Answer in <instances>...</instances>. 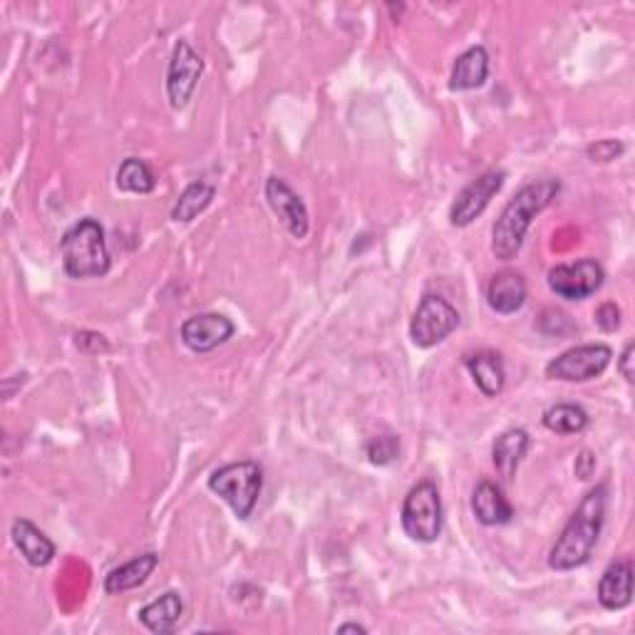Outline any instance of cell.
Segmentation results:
<instances>
[{
  "label": "cell",
  "instance_id": "13",
  "mask_svg": "<svg viewBox=\"0 0 635 635\" xmlns=\"http://www.w3.org/2000/svg\"><path fill=\"white\" fill-rule=\"evenodd\" d=\"M633 600V561L631 556L615 559L598 581V604L606 611H623Z\"/></svg>",
  "mask_w": 635,
  "mask_h": 635
},
{
  "label": "cell",
  "instance_id": "19",
  "mask_svg": "<svg viewBox=\"0 0 635 635\" xmlns=\"http://www.w3.org/2000/svg\"><path fill=\"white\" fill-rule=\"evenodd\" d=\"M489 77V53L482 46H475L454 60L450 90L452 92H467L482 88Z\"/></svg>",
  "mask_w": 635,
  "mask_h": 635
},
{
  "label": "cell",
  "instance_id": "11",
  "mask_svg": "<svg viewBox=\"0 0 635 635\" xmlns=\"http://www.w3.org/2000/svg\"><path fill=\"white\" fill-rule=\"evenodd\" d=\"M234 331L236 325L231 323V318L221 313L192 315L182 323V342L192 353H211V350L229 342Z\"/></svg>",
  "mask_w": 635,
  "mask_h": 635
},
{
  "label": "cell",
  "instance_id": "2",
  "mask_svg": "<svg viewBox=\"0 0 635 635\" xmlns=\"http://www.w3.org/2000/svg\"><path fill=\"white\" fill-rule=\"evenodd\" d=\"M561 184L559 179H542V182H531L521 186L514 199L504 206V211L496 219L492 229V251L500 261L517 259L523 238H527L531 221L542 213L546 206L559 196Z\"/></svg>",
  "mask_w": 635,
  "mask_h": 635
},
{
  "label": "cell",
  "instance_id": "23",
  "mask_svg": "<svg viewBox=\"0 0 635 635\" xmlns=\"http://www.w3.org/2000/svg\"><path fill=\"white\" fill-rule=\"evenodd\" d=\"M157 186L152 167L140 157H127L117 169V189L127 194H152Z\"/></svg>",
  "mask_w": 635,
  "mask_h": 635
},
{
  "label": "cell",
  "instance_id": "20",
  "mask_svg": "<svg viewBox=\"0 0 635 635\" xmlns=\"http://www.w3.org/2000/svg\"><path fill=\"white\" fill-rule=\"evenodd\" d=\"M157 566H159V556L154 552L142 554L132 561L117 566V569H113L105 576V594L115 596V594H125V591L144 586Z\"/></svg>",
  "mask_w": 635,
  "mask_h": 635
},
{
  "label": "cell",
  "instance_id": "18",
  "mask_svg": "<svg viewBox=\"0 0 635 635\" xmlns=\"http://www.w3.org/2000/svg\"><path fill=\"white\" fill-rule=\"evenodd\" d=\"M529 444L531 437L527 430H521V427H511V430L496 437L492 448V462L506 482H511L514 475H517L521 459L527 457L529 452Z\"/></svg>",
  "mask_w": 635,
  "mask_h": 635
},
{
  "label": "cell",
  "instance_id": "28",
  "mask_svg": "<svg viewBox=\"0 0 635 635\" xmlns=\"http://www.w3.org/2000/svg\"><path fill=\"white\" fill-rule=\"evenodd\" d=\"M75 346L82 350V353L94 355V353H107L109 346L105 336H98V333H77Z\"/></svg>",
  "mask_w": 635,
  "mask_h": 635
},
{
  "label": "cell",
  "instance_id": "4",
  "mask_svg": "<svg viewBox=\"0 0 635 635\" xmlns=\"http://www.w3.org/2000/svg\"><path fill=\"white\" fill-rule=\"evenodd\" d=\"M206 487L231 506V511L236 514V519L246 521L254 514L256 504H259V496L263 489V469L259 462H251V459L231 462V465H224L217 471H211Z\"/></svg>",
  "mask_w": 635,
  "mask_h": 635
},
{
  "label": "cell",
  "instance_id": "15",
  "mask_svg": "<svg viewBox=\"0 0 635 635\" xmlns=\"http://www.w3.org/2000/svg\"><path fill=\"white\" fill-rule=\"evenodd\" d=\"M471 511L479 523L484 527H504L514 519V506L506 500V494L502 492L500 484L489 482H479L471 492Z\"/></svg>",
  "mask_w": 635,
  "mask_h": 635
},
{
  "label": "cell",
  "instance_id": "14",
  "mask_svg": "<svg viewBox=\"0 0 635 635\" xmlns=\"http://www.w3.org/2000/svg\"><path fill=\"white\" fill-rule=\"evenodd\" d=\"M527 298H529L527 281H523V276L517 271L494 273L487 286V303L494 313L500 315L519 313L523 303H527Z\"/></svg>",
  "mask_w": 635,
  "mask_h": 635
},
{
  "label": "cell",
  "instance_id": "9",
  "mask_svg": "<svg viewBox=\"0 0 635 635\" xmlns=\"http://www.w3.org/2000/svg\"><path fill=\"white\" fill-rule=\"evenodd\" d=\"M204 73V60L196 50L189 46L186 40H179L174 46V53L169 60L167 70V94L169 105L174 109H184L192 102L196 85L202 80Z\"/></svg>",
  "mask_w": 635,
  "mask_h": 635
},
{
  "label": "cell",
  "instance_id": "22",
  "mask_svg": "<svg viewBox=\"0 0 635 635\" xmlns=\"http://www.w3.org/2000/svg\"><path fill=\"white\" fill-rule=\"evenodd\" d=\"M213 196H217V189H213L211 184L206 182L189 184L182 192V196L177 199L174 209H171V221H177V224H189V221H194L199 213L209 209Z\"/></svg>",
  "mask_w": 635,
  "mask_h": 635
},
{
  "label": "cell",
  "instance_id": "7",
  "mask_svg": "<svg viewBox=\"0 0 635 635\" xmlns=\"http://www.w3.org/2000/svg\"><path fill=\"white\" fill-rule=\"evenodd\" d=\"M613 350L604 346V342H586V346H576L563 350L559 358H554L546 365V377L561 383H588L604 375L611 365Z\"/></svg>",
  "mask_w": 635,
  "mask_h": 635
},
{
  "label": "cell",
  "instance_id": "31",
  "mask_svg": "<svg viewBox=\"0 0 635 635\" xmlns=\"http://www.w3.org/2000/svg\"><path fill=\"white\" fill-rule=\"evenodd\" d=\"M338 633H367V628L360 623H342L338 625Z\"/></svg>",
  "mask_w": 635,
  "mask_h": 635
},
{
  "label": "cell",
  "instance_id": "17",
  "mask_svg": "<svg viewBox=\"0 0 635 635\" xmlns=\"http://www.w3.org/2000/svg\"><path fill=\"white\" fill-rule=\"evenodd\" d=\"M11 536H13V544L18 546V552L23 554V559L30 566H36V569H42V566H48L55 559L57 554L55 544L50 542V539L42 534L33 521L15 519L11 527Z\"/></svg>",
  "mask_w": 635,
  "mask_h": 635
},
{
  "label": "cell",
  "instance_id": "10",
  "mask_svg": "<svg viewBox=\"0 0 635 635\" xmlns=\"http://www.w3.org/2000/svg\"><path fill=\"white\" fill-rule=\"evenodd\" d=\"M506 182V171H487V174L477 177L475 182H469L462 192L457 194V199H454L452 209H450V224L457 226V229H465L469 224H475V221L482 217L484 209L489 206V202L494 199L496 194L502 192V186Z\"/></svg>",
  "mask_w": 635,
  "mask_h": 635
},
{
  "label": "cell",
  "instance_id": "29",
  "mask_svg": "<svg viewBox=\"0 0 635 635\" xmlns=\"http://www.w3.org/2000/svg\"><path fill=\"white\" fill-rule=\"evenodd\" d=\"M633 360H635V346H633V342H628V346H625V350L621 353V358H618V373L625 377V383L635 380Z\"/></svg>",
  "mask_w": 635,
  "mask_h": 635
},
{
  "label": "cell",
  "instance_id": "24",
  "mask_svg": "<svg viewBox=\"0 0 635 635\" xmlns=\"http://www.w3.org/2000/svg\"><path fill=\"white\" fill-rule=\"evenodd\" d=\"M542 423L546 430L556 435H579L588 427L591 417L588 412L581 405H571V402H563V405H554L544 412Z\"/></svg>",
  "mask_w": 635,
  "mask_h": 635
},
{
  "label": "cell",
  "instance_id": "25",
  "mask_svg": "<svg viewBox=\"0 0 635 635\" xmlns=\"http://www.w3.org/2000/svg\"><path fill=\"white\" fill-rule=\"evenodd\" d=\"M367 457H371L373 465L377 467H388L398 459L400 454V440L394 435H377L371 442L365 444Z\"/></svg>",
  "mask_w": 635,
  "mask_h": 635
},
{
  "label": "cell",
  "instance_id": "3",
  "mask_svg": "<svg viewBox=\"0 0 635 635\" xmlns=\"http://www.w3.org/2000/svg\"><path fill=\"white\" fill-rule=\"evenodd\" d=\"M63 269L70 278H100L113 269L105 229L94 219H80L60 238Z\"/></svg>",
  "mask_w": 635,
  "mask_h": 635
},
{
  "label": "cell",
  "instance_id": "26",
  "mask_svg": "<svg viewBox=\"0 0 635 635\" xmlns=\"http://www.w3.org/2000/svg\"><path fill=\"white\" fill-rule=\"evenodd\" d=\"M623 152H625V144L618 140H600L586 150L591 161H613L621 157Z\"/></svg>",
  "mask_w": 635,
  "mask_h": 635
},
{
  "label": "cell",
  "instance_id": "21",
  "mask_svg": "<svg viewBox=\"0 0 635 635\" xmlns=\"http://www.w3.org/2000/svg\"><path fill=\"white\" fill-rule=\"evenodd\" d=\"M182 613H184L182 596H179L177 591H167V594H161L157 600H152V604L142 608L140 623L152 633L165 635V633L177 631L179 621H182Z\"/></svg>",
  "mask_w": 635,
  "mask_h": 635
},
{
  "label": "cell",
  "instance_id": "12",
  "mask_svg": "<svg viewBox=\"0 0 635 635\" xmlns=\"http://www.w3.org/2000/svg\"><path fill=\"white\" fill-rule=\"evenodd\" d=\"M265 199H269V206L273 213L281 219V224L288 229V234L294 238H306L308 229H311V219H308V209L300 196L290 189L283 179L278 177H269L265 182Z\"/></svg>",
  "mask_w": 635,
  "mask_h": 635
},
{
  "label": "cell",
  "instance_id": "30",
  "mask_svg": "<svg viewBox=\"0 0 635 635\" xmlns=\"http://www.w3.org/2000/svg\"><path fill=\"white\" fill-rule=\"evenodd\" d=\"M573 469H576L579 479H591L596 471V457L588 450H583L576 457V465H573Z\"/></svg>",
  "mask_w": 635,
  "mask_h": 635
},
{
  "label": "cell",
  "instance_id": "1",
  "mask_svg": "<svg viewBox=\"0 0 635 635\" xmlns=\"http://www.w3.org/2000/svg\"><path fill=\"white\" fill-rule=\"evenodd\" d=\"M608 509V484L600 482L583 496L576 511L566 521L563 531L548 554V566L554 571H573L591 561L596 552L600 529Z\"/></svg>",
  "mask_w": 635,
  "mask_h": 635
},
{
  "label": "cell",
  "instance_id": "5",
  "mask_svg": "<svg viewBox=\"0 0 635 635\" xmlns=\"http://www.w3.org/2000/svg\"><path fill=\"white\" fill-rule=\"evenodd\" d=\"M400 521L405 534L417 544H435L442 536V496L437 484L423 479L410 489L402 502Z\"/></svg>",
  "mask_w": 635,
  "mask_h": 635
},
{
  "label": "cell",
  "instance_id": "8",
  "mask_svg": "<svg viewBox=\"0 0 635 635\" xmlns=\"http://www.w3.org/2000/svg\"><path fill=\"white\" fill-rule=\"evenodd\" d=\"M606 271L596 259H581L576 263H561L548 271V288L559 298L583 300L600 290Z\"/></svg>",
  "mask_w": 635,
  "mask_h": 635
},
{
  "label": "cell",
  "instance_id": "16",
  "mask_svg": "<svg viewBox=\"0 0 635 635\" xmlns=\"http://www.w3.org/2000/svg\"><path fill=\"white\" fill-rule=\"evenodd\" d=\"M465 367L484 398H496V394H502L506 385V371H504V360L500 353H494V350H477V353H467Z\"/></svg>",
  "mask_w": 635,
  "mask_h": 635
},
{
  "label": "cell",
  "instance_id": "27",
  "mask_svg": "<svg viewBox=\"0 0 635 635\" xmlns=\"http://www.w3.org/2000/svg\"><path fill=\"white\" fill-rule=\"evenodd\" d=\"M594 318H596V325L604 333H615L618 328H621V308H618L615 303L598 306Z\"/></svg>",
  "mask_w": 635,
  "mask_h": 635
},
{
  "label": "cell",
  "instance_id": "6",
  "mask_svg": "<svg viewBox=\"0 0 635 635\" xmlns=\"http://www.w3.org/2000/svg\"><path fill=\"white\" fill-rule=\"evenodd\" d=\"M459 328V311L448 298L425 296L410 321V338L417 348H435Z\"/></svg>",
  "mask_w": 635,
  "mask_h": 635
}]
</instances>
